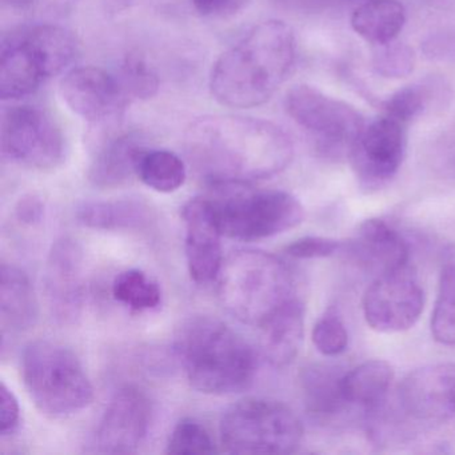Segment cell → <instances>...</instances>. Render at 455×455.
Returning <instances> with one entry per match:
<instances>
[{
    "label": "cell",
    "instance_id": "484cf974",
    "mask_svg": "<svg viewBox=\"0 0 455 455\" xmlns=\"http://www.w3.org/2000/svg\"><path fill=\"white\" fill-rule=\"evenodd\" d=\"M135 174L148 188L169 194L185 185L188 170L185 162L172 151L145 148L138 156Z\"/></svg>",
    "mask_w": 455,
    "mask_h": 455
},
{
    "label": "cell",
    "instance_id": "cb8c5ba5",
    "mask_svg": "<svg viewBox=\"0 0 455 455\" xmlns=\"http://www.w3.org/2000/svg\"><path fill=\"white\" fill-rule=\"evenodd\" d=\"M394 379V370L387 362L374 359L359 364L343 375V395L348 406H358L374 412L385 406Z\"/></svg>",
    "mask_w": 455,
    "mask_h": 455
},
{
    "label": "cell",
    "instance_id": "f1b7e54d",
    "mask_svg": "<svg viewBox=\"0 0 455 455\" xmlns=\"http://www.w3.org/2000/svg\"><path fill=\"white\" fill-rule=\"evenodd\" d=\"M114 73L130 102L150 100L158 92L159 78L153 66L140 55H127Z\"/></svg>",
    "mask_w": 455,
    "mask_h": 455
},
{
    "label": "cell",
    "instance_id": "ab89813d",
    "mask_svg": "<svg viewBox=\"0 0 455 455\" xmlns=\"http://www.w3.org/2000/svg\"><path fill=\"white\" fill-rule=\"evenodd\" d=\"M2 2L10 9L14 10L30 9L36 4V0H2Z\"/></svg>",
    "mask_w": 455,
    "mask_h": 455
},
{
    "label": "cell",
    "instance_id": "30bf717a",
    "mask_svg": "<svg viewBox=\"0 0 455 455\" xmlns=\"http://www.w3.org/2000/svg\"><path fill=\"white\" fill-rule=\"evenodd\" d=\"M2 153L20 166L50 172L65 161L66 140L60 124L44 108L12 106L2 118Z\"/></svg>",
    "mask_w": 455,
    "mask_h": 455
},
{
    "label": "cell",
    "instance_id": "d6986e66",
    "mask_svg": "<svg viewBox=\"0 0 455 455\" xmlns=\"http://www.w3.org/2000/svg\"><path fill=\"white\" fill-rule=\"evenodd\" d=\"M260 347L263 355L275 367H286L294 361L305 332V307L299 298L282 306L262 326Z\"/></svg>",
    "mask_w": 455,
    "mask_h": 455
},
{
    "label": "cell",
    "instance_id": "d4e9b609",
    "mask_svg": "<svg viewBox=\"0 0 455 455\" xmlns=\"http://www.w3.org/2000/svg\"><path fill=\"white\" fill-rule=\"evenodd\" d=\"M356 36L372 46L395 41L406 25V10L398 0H364L351 15Z\"/></svg>",
    "mask_w": 455,
    "mask_h": 455
},
{
    "label": "cell",
    "instance_id": "b9f144b4",
    "mask_svg": "<svg viewBox=\"0 0 455 455\" xmlns=\"http://www.w3.org/2000/svg\"><path fill=\"white\" fill-rule=\"evenodd\" d=\"M340 2H351V0H340Z\"/></svg>",
    "mask_w": 455,
    "mask_h": 455
},
{
    "label": "cell",
    "instance_id": "ffe728a7",
    "mask_svg": "<svg viewBox=\"0 0 455 455\" xmlns=\"http://www.w3.org/2000/svg\"><path fill=\"white\" fill-rule=\"evenodd\" d=\"M0 318L4 335L33 329L39 319V302L25 271L4 263L0 268Z\"/></svg>",
    "mask_w": 455,
    "mask_h": 455
},
{
    "label": "cell",
    "instance_id": "e575fe53",
    "mask_svg": "<svg viewBox=\"0 0 455 455\" xmlns=\"http://www.w3.org/2000/svg\"><path fill=\"white\" fill-rule=\"evenodd\" d=\"M339 241L324 236H303L286 246L284 251L295 259H318L334 255L342 249Z\"/></svg>",
    "mask_w": 455,
    "mask_h": 455
},
{
    "label": "cell",
    "instance_id": "1f68e13d",
    "mask_svg": "<svg viewBox=\"0 0 455 455\" xmlns=\"http://www.w3.org/2000/svg\"><path fill=\"white\" fill-rule=\"evenodd\" d=\"M430 100V92L423 84H410L402 87L398 92L391 94L387 100H383L382 114L398 119L402 124H411L427 108Z\"/></svg>",
    "mask_w": 455,
    "mask_h": 455
},
{
    "label": "cell",
    "instance_id": "44dd1931",
    "mask_svg": "<svg viewBox=\"0 0 455 455\" xmlns=\"http://www.w3.org/2000/svg\"><path fill=\"white\" fill-rule=\"evenodd\" d=\"M135 132L111 135L100 143L90 164L89 180L97 188H116L127 182L137 169L138 156L145 148Z\"/></svg>",
    "mask_w": 455,
    "mask_h": 455
},
{
    "label": "cell",
    "instance_id": "5b68a950",
    "mask_svg": "<svg viewBox=\"0 0 455 455\" xmlns=\"http://www.w3.org/2000/svg\"><path fill=\"white\" fill-rule=\"evenodd\" d=\"M78 54V42L62 26H26L6 34L0 44V97L18 100L60 76Z\"/></svg>",
    "mask_w": 455,
    "mask_h": 455
},
{
    "label": "cell",
    "instance_id": "4316f807",
    "mask_svg": "<svg viewBox=\"0 0 455 455\" xmlns=\"http://www.w3.org/2000/svg\"><path fill=\"white\" fill-rule=\"evenodd\" d=\"M113 295L118 302L135 311L154 310L162 299L161 289L156 282L135 268L116 276L113 283Z\"/></svg>",
    "mask_w": 455,
    "mask_h": 455
},
{
    "label": "cell",
    "instance_id": "83f0119b",
    "mask_svg": "<svg viewBox=\"0 0 455 455\" xmlns=\"http://www.w3.org/2000/svg\"><path fill=\"white\" fill-rule=\"evenodd\" d=\"M431 332L441 345L455 346V265L444 266L442 270Z\"/></svg>",
    "mask_w": 455,
    "mask_h": 455
},
{
    "label": "cell",
    "instance_id": "4dcf8cb0",
    "mask_svg": "<svg viewBox=\"0 0 455 455\" xmlns=\"http://www.w3.org/2000/svg\"><path fill=\"white\" fill-rule=\"evenodd\" d=\"M167 454H214V441L209 431L198 420L185 418L178 422L167 442Z\"/></svg>",
    "mask_w": 455,
    "mask_h": 455
},
{
    "label": "cell",
    "instance_id": "8fae6325",
    "mask_svg": "<svg viewBox=\"0 0 455 455\" xmlns=\"http://www.w3.org/2000/svg\"><path fill=\"white\" fill-rule=\"evenodd\" d=\"M425 305V292L409 265L377 276L363 297L367 324L375 331L402 332L411 329Z\"/></svg>",
    "mask_w": 455,
    "mask_h": 455
},
{
    "label": "cell",
    "instance_id": "4fadbf2b",
    "mask_svg": "<svg viewBox=\"0 0 455 455\" xmlns=\"http://www.w3.org/2000/svg\"><path fill=\"white\" fill-rule=\"evenodd\" d=\"M60 95L74 114L94 124L119 118L132 103L116 74L94 66L68 73L60 82Z\"/></svg>",
    "mask_w": 455,
    "mask_h": 455
},
{
    "label": "cell",
    "instance_id": "52a82bcc",
    "mask_svg": "<svg viewBox=\"0 0 455 455\" xmlns=\"http://www.w3.org/2000/svg\"><path fill=\"white\" fill-rule=\"evenodd\" d=\"M22 375L34 403L49 417L78 414L94 399L78 356L60 343L31 342L23 351Z\"/></svg>",
    "mask_w": 455,
    "mask_h": 455
},
{
    "label": "cell",
    "instance_id": "2e32d148",
    "mask_svg": "<svg viewBox=\"0 0 455 455\" xmlns=\"http://www.w3.org/2000/svg\"><path fill=\"white\" fill-rule=\"evenodd\" d=\"M185 252L188 273L196 283L206 284L220 276L222 270V231L206 196L190 199L183 206Z\"/></svg>",
    "mask_w": 455,
    "mask_h": 455
},
{
    "label": "cell",
    "instance_id": "277c9868",
    "mask_svg": "<svg viewBox=\"0 0 455 455\" xmlns=\"http://www.w3.org/2000/svg\"><path fill=\"white\" fill-rule=\"evenodd\" d=\"M220 303L230 315L249 326L260 327L295 294L290 268L275 255L258 250L233 252L220 270Z\"/></svg>",
    "mask_w": 455,
    "mask_h": 455
},
{
    "label": "cell",
    "instance_id": "f546056e",
    "mask_svg": "<svg viewBox=\"0 0 455 455\" xmlns=\"http://www.w3.org/2000/svg\"><path fill=\"white\" fill-rule=\"evenodd\" d=\"M372 68L386 79H402L414 71L417 57L409 44L393 41L372 46Z\"/></svg>",
    "mask_w": 455,
    "mask_h": 455
},
{
    "label": "cell",
    "instance_id": "7a4b0ae2",
    "mask_svg": "<svg viewBox=\"0 0 455 455\" xmlns=\"http://www.w3.org/2000/svg\"><path fill=\"white\" fill-rule=\"evenodd\" d=\"M297 60L294 31L282 20L254 26L212 68L210 90L220 105L251 108L267 102Z\"/></svg>",
    "mask_w": 455,
    "mask_h": 455
},
{
    "label": "cell",
    "instance_id": "7402d4cb",
    "mask_svg": "<svg viewBox=\"0 0 455 455\" xmlns=\"http://www.w3.org/2000/svg\"><path fill=\"white\" fill-rule=\"evenodd\" d=\"M343 375L338 367L323 363L308 364L300 371L303 401L316 419H332L348 407L343 395Z\"/></svg>",
    "mask_w": 455,
    "mask_h": 455
},
{
    "label": "cell",
    "instance_id": "9c48e42d",
    "mask_svg": "<svg viewBox=\"0 0 455 455\" xmlns=\"http://www.w3.org/2000/svg\"><path fill=\"white\" fill-rule=\"evenodd\" d=\"M284 108L290 118L307 132L323 158H348L366 124L363 116L350 103L329 97L308 84L290 89Z\"/></svg>",
    "mask_w": 455,
    "mask_h": 455
},
{
    "label": "cell",
    "instance_id": "d590c367",
    "mask_svg": "<svg viewBox=\"0 0 455 455\" xmlns=\"http://www.w3.org/2000/svg\"><path fill=\"white\" fill-rule=\"evenodd\" d=\"M249 2L250 0H191V4L201 17L222 20L238 14Z\"/></svg>",
    "mask_w": 455,
    "mask_h": 455
},
{
    "label": "cell",
    "instance_id": "ba28073f",
    "mask_svg": "<svg viewBox=\"0 0 455 455\" xmlns=\"http://www.w3.org/2000/svg\"><path fill=\"white\" fill-rule=\"evenodd\" d=\"M220 441L230 454H291L303 438V426L282 402L246 398L228 407L220 419Z\"/></svg>",
    "mask_w": 455,
    "mask_h": 455
},
{
    "label": "cell",
    "instance_id": "e0dca14e",
    "mask_svg": "<svg viewBox=\"0 0 455 455\" xmlns=\"http://www.w3.org/2000/svg\"><path fill=\"white\" fill-rule=\"evenodd\" d=\"M402 409L414 419L455 417V363H438L410 372L401 387Z\"/></svg>",
    "mask_w": 455,
    "mask_h": 455
},
{
    "label": "cell",
    "instance_id": "60d3db41",
    "mask_svg": "<svg viewBox=\"0 0 455 455\" xmlns=\"http://www.w3.org/2000/svg\"><path fill=\"white\" fill-rule=\"evenodd\" d=\"M103 2H105L110 9L122 10L129 6L132 0H103Z\"/></svg>",
    "mask_w": 455,
    "mask_h": 455
},
{
    "label": "cell",
    "instance_id": "8d00e7d4",
    "mask_svg": "<svg viewBox=\"0 0 455 455\" xmlns=\"http://www.w3.org/2000/svg\"><path fill=\"white\" fill-rule=\"evenodd\" d=\"M0 433L2 435H12L18 426H20V409L18 403L17 396L14 395L12 390L7 387L6 383H2V390H0Z\"/></svg>",
    "mask_w": 455,
    "mask_h": 455
},
{
    "label": "cell",
    "instance_id": "836d02e7",
    "mask_svg": "<svg viewBox=\"0 0 455 455\" xmlns=\"http://www.w3.org/2000/svg\"><path fill=\"white\" fill-rule=\"evenodd\" d=\"M428 164L436 178L455 185V124L434 140Z\"/></svg>",
    "mask_w": 455,
    "mask_h": 455
},
{
    "label": "cell",
    "instance_id": "74e56055",
    "mask_svg": "<svg viewBox=\"0 0 455 455\" xmlns=\"http://www.w3.org/2000/svg\"><path fill=\"white\" fill-rule=\"evenodd\" d=\"M15 217L23 225L36 226L42 222L44 217V204L38 196H23L15 207Z\"/></svg>",
    "mask_w": 455,
    "mask_h": 455
},
{
    "label": "cell",
    "instance_id": "f35d334b",
    "mask_svg": "<svg viewBox=\"0 0 455 455\" xmlns=\"http://www.w3.org/2000/svg\"><path fill=\"white\" fill-rule=\"evenodd\" d=\"M275 2L286 9L299 12H323L340 4V0H275Z\"/></svg>",
    "mask_w": 455,
    "mask_h": 455
},
{
    "label": "cell",
    "instance_id": "5bb4252c",
    "mask_svg": "<svg viewBox=\"0 0 455 455\" xmlns=\"http://www.w3.org/2000/svg\"><path fill=\"white\" fill-rule=\"evenodd\" d=\"M150 399L140 388L124 386L116 391L100 419L95 447L108 454H130L140 449L150 428Z\"/></svg>",
    "mask_w": 455,
    "mask_h": 455
},
{
    "label": "cell",
    "instance_id": "9a60e30c",
    "mask_svg": "<svg viewBox=\"0 0 455 455\" xmlns=\"http://www.w3.org/2000/svg\"><path fill=\"white\" fill-rule=\"evenodd\" d=\"M44 294L52 315L60 323H73L84 307V254L71 238L55 242L44 273Z\"/></svg>",
    "mask_w": 455,
    "mask_h": 455
},
{
    "label": "cell",
    "instance_id": "3957f363",
    "mask_svg": "<svg viewBox=\"0 0 455 455\" xmlns=\"http://www.w3.org/2000/svg\"><path fill=\"white\" fill-rule=\"evenodd\" d=\"M174 348L188 383L201 393H241L254 380V350L220 319L204 315L188 319L175 337Z\"/></svg>",
    "mask_w": 455,
    "mask_h": 455
},
{
    "label": "cell",
    "instance_id": "ac0fdd59",
    "mask_svg": "<svg viewBox=\"0 0 455 455\" xmlns=\"http://www.w3.org/2000/svg\"><path fill=\"white\" fill-rule=\"evenodd\" d=\"M350 247L353 257L378 275L409 265L410 249L396 228L382 220H367L359 226Z\"/></svg>",
    "mask_w": 455,
    "mask_h": 455
},
{
    "label": "cell",
    "instance_id": "8992f818",
    "mask_svg": "<svg viewBox=\"0 0 455 455\" xmlns=\"http://www.w3.org/2000/svg\"><path fill=\"white\" fill-rule=\"evenodd\" d=\"M223 236L259 241L297 228L303 218L300 202L286 191L259 190L249 182H210L206 196Z\"/></svg>",
    "mask_w": 455,
    "mask_h": 455
},
{
    "label": "cell",
    "instance_id": "603a6c76",
    "mask_svg": "<svg viewBox=\"0 0 455 455\" xmlns=\"http://www.w3.org/2000/svg\"><path fill=\"white\" fill-rule=\"evenodd\" d=\"M76 217L81 225L94 230H140L150 225L153 212L135 199L92 201L79 204Z\"/></svg>",
    "mask_w": 455,
    "mask_h": 455
},
{
    "label": "cell",
    "instance_id": "d6a6232c",
    "mask_svg": "<svg viewBox=\"0 0 455 455\" xmlns=\"http://www.w3.org/2000/svg\"><path fill=\"white\" fill-rule=\"evenodd\" d=\"M313 343L319 353L326 356H337L345 353L348 345V334L342 319L337 313L327 311L313 329Z\"/></svg>",
    "mask_w": 455,
    "mask_h": 455
},
{
    "label": "cell",
    "instance_id": "6da1fadb",
    "mask_svg": "<svg viewBox=\"0 0 455 455\" xmlns=\"http://www.w3.org/2000/svg\"><path fill=\"white\" fill-rule=\"evenodd\" d=\"M188 156L210 182H250L278 174L294 156L289 135L273 122L236 116L196 119L186 132Z\"/></svg>",
    "mask_w": 455,
    "mask_h": 455
},
{
    "label": "cell",
    "instance_id": "7c38bea8",
    "mask_svg": "<svg viewBox=\"0 0 455 455\" xmlns=\"http://www.w3.org/2000/svg\"><path fill=\"white\" fill-rule=\"evenodd\" d=\"M407 148V124L382 114L364 124L351 148L354 172L362 188L377 190L401 169Z\"/></svg>",
    "mask_w": 455,
    "mask_h": 455
}]
</instances>
